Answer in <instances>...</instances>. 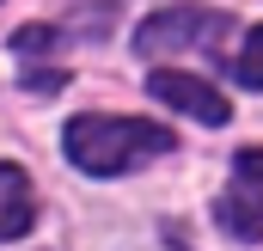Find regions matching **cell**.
<instances>
[{"label": "cell", "mask_w": 263, "mask_h": 251, "mask_svg": "<svg viewBox=\"0 0 263 251\" xmlns=\"http://www.w3.org/2000/svg\"><path fill=\"white\" fill-rule=\"evenodd\" d=\"M31 221H37V196H31L25 166H0V239L31 233Z\"/></svg>", "instance_id": "5b68a950"}, {"label": "cell", "mask_w": 263, "mask_h": 251, "mask_svg": "<svg viewBox=\"0 0 263 251\" xmlns=\"http://www.w3.org/2000/svg\"><path fill=\"white\" fill-rule=\"evenodd\" d=\"M55 43H62V31H55V25H25V31L12 37V49H18V56H37V49H55Z\"/></svg>", "instance_id": "52a82bcc"}, {"label": "cell", "mask_w": 263, "mask_h": 251, "mask_svg": "<svg viewBox=\"0 0 263 251\" xmlns=\"http://www.w3.org/2000/svg\"><path fill=\"white\" fill-rule=\"evenodd\" d=\"M62 147H67V159L80 172L117 178V172L141 166V159L172 153V129L147 123V117H73L67 135H62Z\"/></svg>", "instance_id": "6da1fadb"}, {"label": "cell", "mask_w": 263, "mask_h": 251, "mask_svg": "<svg viewBox=\"0 0 263 251\" xmlns=\"http://www.w3.org/2000/svg\"><path fill=\"white\" fill-rule=\"evenodd\" d=\"M239 178H257V184H263V147H251V153H239Z\"/></svg>", "instance_id": "9c48e42d"}, {"label": "cell", "mask_w": 263, "mask_h": 251, "mask_svg": "<svg viewBox=\"0 0 263 251\" xmlns=\"http://www.w3.org/2000/svg\"><path fill=\"white\" fill-rule=\"evenodd\" d=\"M227 31H233V19H227V12H214V6H165V12H147V25L135 31V49H141V56L214 49Z\"/></svg>", "instance_id": "7a4b0ae2"}, {"label": "cell", "mask_w": 263, "mask_h": 251, "mask_svg": "<svg viewBox=\"0 0 263 251\" xmlns=\"http://www.w3.org/2000/svg\"><path fill=\"white\" fill-rule=\"evenodd\" d=\"M233 74H239L251 92H263V25L245 31V43H239V56H233Z\"/></svg>", "instance_id": "8992f818"}, {"label": "cell", "mask_w": 263, "mask_h": 251, "mask_svg": "<svg viewBox=\"0 0 263 251\" xmlns=\"http://www.w3.org/2000/svg\"><path fill=\"white\" fill-rule=\"evenodd\" d=\"M25 86H31V92H62L67 74H62V67H31V74H25Z\"/></svg>", "instance_id": "ba28073f"}, {"label": "cell", "mask_w": 263, "mask_h": 251, "mask_svg": "<svg viewBox=\"0 0 263 251\" xmlns=\"http://www.w3.org/2000/svg\"><path fill=\"white\" fill-rule=\"evenodd\" d=\"M147 92L159 98V104H172V111H184V117H196V123L220 129L227 117H233V104L208 86V80H196V74H178V67H153L147 74Z\"/></svg>", "instance_id": "3957f363"}, {"label": "cell", "mask_w": 263, "mask_h": 251, "mask_svg": "<svg viewBox=\"0 0 263 251\" xmlns=\"http://www.w3.org/2000/svg\"><path fill=\"white\" fill-rule=\"evenodd\" d=\"M214 214H220V227L233 239H263V184L257 178H239V184L214 202Z\"/></svg>", "instance_id": "277c9868"}]
</instances>
